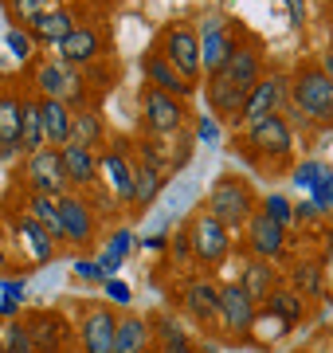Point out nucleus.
Returning a JSON list of instances; mask_svg holds the SVG:
<instances>
[{
  "label": "nucleus",
  "mask_w": 333,
  "mask_h": 353,
  "mask_svg": "<svg viewBox=\"0 0 333 353\" xmlns=\"http://www.w3.org/2000/svg\"><path fill=\"white\" fill-rule=\"evenodd\" d=\"M263 314L275 318V322H282V330H294V326H302V322L310 318V303L298 294L294 287H290V283H282V287H275L267 294Z\"/></svg>",
  "instance_id": "nucleus-15"
},
{
  "label": "nucleus",
  "mask_w": 333,
  "mask_h": 353,
  "mask_svg": "<svg viewBox=\"0 0 333 353\" xmlns=\"http://www.w3.org/2000/svg\"><path fill=\"white\" fill-rule=\"evenodd\" d=\"M180 306L193 322H216V310H219V287L212 279H193L184 283L180 290Z\"/></svg>",
  "instance_id": "nucleus-16"
},
{
  "label": "nucleus",
  "mask_w": 333,
  "mask_h": 353,
  "mask_svg": "<svg viewBox=\"0 0 333 353\" xmlns=\"http://www.w3.org/2000/svg\"><path fill=\"white\" fill-rule=\"evenodd\" d=\"M251 150L263 157H290V150H294L290 122L282 114H267V118L251 122Z\"/></svg>",
  "instance_id": "nucleus-13"
},
{
  "label": "nucleus",
  "mask_w": 333,
  "mask_h": 353,
  "mask_svg": "<svg viewBox=\"0 0 333 353\" xmlns=\"http://www.w3.org/2000/svg\"><path fill=\"white\" fill-rule=\"evenodd\" d=\"M239 287H244L247 294H251V299L263 306L270 290L282 287V275L275 271V263H270V259H247V263H244V275H239Z\"/></svg>",
  "instance_id": "nucleus-25"
},
{
  "label": "nucleus",
  "mask_w": 333,
  "mask_h": 353,
  "mask_svg": "<svg viewBox=\"0 0 333 353\" xmlns=\"http://www.w3.org/2000/svg\"><path fill=\"white\" fill-rule=\"evenodd\" d=\"M290 106L302 110V118L333 126V83L321 71V63H306L290 83Z\"/></svg>",
  "instance_id": "nucleus-2"
},
{
  "label": "nucleus",
  "mask_w": 333,
  "mask_h": 353,
  "mask_svg": "<svg viewBox=\"0 0 333 353\" xmlns=\"http://www.w3.org/2000/svg\"><path fill=\"white\" fill-rule=\"evenodd\" d=\"M259 212H267L270 220H279V224H286V228L294 224V204H286V196H267Z\"/></svg>",
  "instance_id": "nucleus-37"
},
{
  "label": "nucleus",
  "mask_w": 333,
  "mask_h": 353,
  "mask_svg": "<svg viewBox=\"0 0 333 353\" xmlns=\"http://www.w3.org/2000/svg\"><path fill=\"white\" fill-rule=\"evenodd\" d=\"M196 36H200V67H204V75L224 71V63H228L231 55H235V48H239V39L231 36V24L224 16H208Z\"/></svg>",
  "instance_id": "nucleus-9"
},
{
  "label": "nucleus",
  "mask_w": 333,
  "mask_h": 353,
  "mask_svg": "<svg viewBox=\"0 0 333 353\" xmlns=\"http://www.w3.org/2000/svg\"><path fill=\"white\" fill-rule=\"evenodd\" d=\"M224 75H228L235 87L251 90L259 79H263V51H259L255 43H239V48H235V55L224 63Z\"/></svg>",
  "instance_id": "nucleus-22"
},
{
  "label": "nucleus",
  "mask_w": 333,
  "mask_h": 353,
  "mask_svg": "<svg viewBox=\"0 0 333 353\" xmlns=\"http://www.w3.org/2000/svg\"><path fill=\"white\" fill-rule=\"evenodd\" d=\"M20 322L28 326L39 353H71L75 345V326L63 318V310H28Z\"/></svg>",
  "instance_id": "nucleus-7"
},
{
  "label": "nucleus",
  "mask_w": 333,
  "mask_h": 353,
  "mask_svg": "<svg viewBox=\"0 0 333 353\" xmlns=\"http://www.w3.org/2000/svg\"><path fill=\"white\" fill-rule=\"evenodd\" d=\"M157 353H196V341L193 338H180V341H161V345H153Z\"/></svg>",
  "instance_id": "nucleus-39"
},
{
  "label": "nucleus",
  "mask_w": 333,
  "mask_h": 353,
  "mask_svg": "<svg viewBox=\"0 0 333 353\" xmlns=\"http://www.w3.org/2000/svg\"><path fill=\"white\" fill-rule=\"evenodd\" d=\"M279 106H286V83L282 79H259L255 87L247 90L244 118L247 122H259L267 114H279Z\"/></svg>",
  "instance_id": "nucleus-18"
},
{
  "label": "nucleus",
  "mask_w": 333,
  "mask_h": 353,
  "mask_svg": "<svg viewBox=\"0 0 333 353\" xmlns=\"http://www.w3.org/2000/svg\"><path fill=\"white\" fill-rule=\"evenodd\" d=\"M141 67H145V79H149V87L169 90V94H177V99H189V94H193V83L180 75V71H177L173 63H169L161 51H149Z\"/></svg>",
  "instance_id": "nucleus-20"
},
{
  "label": "nucleus",
  "mask_w": 333,
  "mask_h": 353,
  "mask_svg": "<svg viewBox=\"0 0 333 353\" xmlns=\"http://www.w3.org/2000/svg\"><path fill=\"white\" fill-rule=\"evenodd\" d=\"M161 55H165L169 63L177 67L180 75L189 79V83H196L200 79V36H196L189 24H173L161 32Z\"/></svg>",
  "instance_id": "nucleus-10"
},
{
  "label": "nucleus",
  "mask_w": 333,
  "mask_h": 353,
  "mask_svg": "<svg viewBox=\"0 0 333 353\" xmlns=\"http://www.w3.org/2000/svg\"><path fill=\"white\" fill-rule=\"evenodd\" d=\"M98 32L94 28H75L71 36L59 43V59H63L67 67H78V63H90L94 55H98Z\"/></svg>",
  "instance_id": "nucleus-27"
},
{
  "label": "nucleus",
  "mask_w": 333,
  "mask_h": 353,
  "mask_svg": "<svg viewBox=\"0 0 333 353\" xmlns=\"http://www.w3.org/2000/svg\"><path fill=\"white\" fill-rule=\"evenodd\" d=\"M28 216H36L39 224H43V232H47L55 243H67L63 220H59V196H47V192H28Z\"/></svg>",
  "instance_id": "nucleus-28"
},
{
  "label": "nucleus",
  "mask_w": 333,
  "mask_h": 353,
  "mask_svg": "<svg viewBox=\"0 0 333 353\" xmlns=\"http://www.w3.org/2000/svg\"><path fill=\"white\" fill-rule=\"evenodd\" d=\"M71 141L87 145V150L106 145V126H103V118H98V110H90V106L75 110V118H71Z\"/></svg>",
  "instance_id": "nucleus-30"
},
{
  "label": "nucleus",
  "mask_w": 333,
  "mask_h": 353,
  "mask_svg": "<svg viewBox=\"0 0 333 353\" xmlns=\"http://www.w3.org/2000/svg\"><path fill=\"white\" fill-rule=\"evenodd\" d=\"M321 71H325V75H330V83H333V48L325 51V59H321Z\"/></svg>",
  "instance_id": "nucleus-40"
},
{
  "label": "nucleus",
  "mask_w": 333,
  "mask_h": 353,
  "mask_svg": "<svg viewBox=\"0 0 333 353\" xmlns=\"http://www.w3.org/2000/svg\"><path fill=\"white\" fill-rule=\"evenodd\" d=\"M153 345V330L145 314H118V334H114V353H141Z\"/></svg>",
  "instance_id": "nucleus-23"
},
{
  "label": "nucleus",
  "mask_w": 333,
  "mask_h": 353,
  "mask_svg": "<svg viewBox=\"0 0 333 353\" xmlns=\"http://www.w3.org/2000/svg\"><path fill=\"white\" fill-rule=\"evenodd\" d=\"M302 4H306V0H286V8H290L294 16H302Z\"/></svg>",
  "instance_id": "nucleus-41"
},
{
  "label": "nucleus",
  "mask_w": 333,
  "mask_h": 353,
  "mask_svg": "<svg viewBox=\"0 0 333 353\" xmlns=\"http://www.w3.org/2000/svg\"><path fill=\"white\" fill-rule=\"evenodd\" d=\"M75 12L71 8H52V12L36 16L32 24H28V36L36 39V43H47V48H59L71 32H75Z\"/></svg>",
  "instance_id": "nucleus-19"
},
{
  "label": "nucleus",
  "mask_w": 333,
  "mask_h": 353,
  "mask_svg": "<svg viewBox=\"0 0 333 353\" xmlns=\"http://www.w3.org/2000/svg\"><path fill=\"white\" fill-rule=\"evenodd\" d=\"M149 330H153V345H161V341H180V338H189V330L180 326V318L177 314H153L149 318Z\"/></svg>",
  "instance_id": "nucleus-35"
},
{
  "label": "nucleus",
  "mask_w": 333,
  "mask_h": 353,
  "mask_svg": "<svg viewBox=\"0 0 333 353\" xmlns=\"http://www.w3.org/2000/svg\"><path fill=\"white\" fill-rule=\"evenodd\" d=\"M0 353H4V322H0Z\"/></svg>",
  "instance_id": "nucleus-43"
},
{
  "label": "nucleus",
  "mask_w": 333,
  "mask_h": 353,
  "mask_svg": "<svg viewBox=\"0 0 333 353\" xmlns=\"http://www.w3.org/2000/svg\"><path fill=\"white\" fill-rule=\"evenodd\" d=\"M20 118H24V99L0 94V157L20 153Z\"/></svg>",
  "instance_id": "nucleus-26"
},
{
  "label": "nucleus",
  "mask_w": 333,
  "mask_h": 353,
  "mask_svg": "<svg viewBox=\"0 0 333 353\" xmlns=\"http://www.w3.org/2000/svg\"><path fill=\"white\" fill-rule=\"evenodd\" d=\"M204 99L208 106L216 110V118H224V122H239L244 118V106H247V90L235 87L224 71H216V75H208V87H204Z\"/></svg>",
  "instance_id": "nucleus-14"
},
{
  "label": "nucleus",
  "mask_w": 333,
  "mask_h": 353,
  "mask_svg": "<svg viewBox=\"0 0 333 353\" xmlns=\"http://www.w3.org/2000/svg\"><path fill=\"white\" fill-rule=\"evenodd\" d=\"M39 114H43V138H47V145H55V150L71 145V118H75V110L63 99H43L39 94Z\"/></svg>",
  "instance_id": "nucleus-21"
},
{
  "label": "nucleus",
  "mask_w": 333,
  "mask_h": 353,
  "mask_svg": "<svg viewBox=\"0 0 333 353\" xmlns=\"http://www.w3.org/2000/svg\"><path fill=\"white\" fill-rule=\"evenodd\" d=\"M216 322H219V330H224L228 341H251V334H255V326H259V303L239 287V283H224V287H219Z\"/></svg>",
  "instance_id": "nucleus-3"
},
{
  "label": "nucleus",
  "mask_w": 333,
  "mask_h": 353,
  "mask_svg": "<svg viewBox=\"0 0 333 353\" xmlns=\"http://www.w3.org/2000/svg\"><path fill=\"white\" fill-rule=\"evenodd\" d=\"M98 176L110 181V189L122 204H133V173H129V157L122 150H110L106 157H98Z\"/></svg>",
  "instance_id": "nucleus-24"
},
{
  "label": "nucleus",
  "mask_w": 333,
  "mask_h": 353,
  "mask_svg": "<svg viewBox=\"0 0 333 353\" xmlns=\"http://www.w3.org/2000/svg\"><path fill=\"white\" fill-rule=\"evenodd\" d=\"M141 353H157V350H153V345H149V350H141Z\"/></svg>",
  "instance_id": "nucleus-44"
},
{
  "label": "nucleus",
  "mask_w": 333,
  "mask_h": 353,
  "mask_svg": "<svg viewBox=\"0 0 333 353\" xmlns=\"http://www.w3.org/2000/svg\"><path fill=\"white\" fill-rule=\"evenodd\" d=\"M204 212H212L219 224L228 228V232H244L247 220L259 212V196L251 189V181L239 173H224L208 189V201H204Z\"/></svg>",
  "instance_id": "nucleus-1"
},
{
  "label": "nucleus",
  "mask_w": 333,
  "mask_h": 353,
  "mask_svg": "<svg viewBox=\"0 0 333 353\" xmlns=\"http://www.w3.org/2000/svg\"><path fill=\"white\" fill-rule=\"evenodd\" d=\"M52 8H63V0H8V20L28 28L36 16L52 12Z\"/></svg>",
  "instance_id": "nucleus-34"
},
{
  "label": "nucleus",
  "mask_w": 333,
  "mask_h": 353,
  "mask_svg": "<svg viewBox=\"0 0 333 353\" xmlns=\"http://www.w3.org/2000/svg\"><path fill=\"white\" fill-rule=\"evenodd\" d=\"M129 173H133V204H149L161 189V169L145 157H129Z\"/></svg>",
  "instance_id": "nucleus-31"
},
{
  "label": "nucleus",
  "mask_w": 333,
  "mask_h": 353,
  "mask_svg": "<svg viewBox=\"0 0 333 353\" xmlns=\"http://www.w3.org/2000/svg\"><path fill=\"white\" fill-rule=\"evenodd\" d=\"M59 161H63V176L71 189H90L98 181V153L87 150V145H63L59 150Z\"/></svg>",
  "instance_id": "nucleus-17"
},
{
  "label": "nucleus",
  "mask_w": 333,
  "mask_h": 353,
  "mask_svg": "<svg viewBox=\"0 0 333 353\" xmlns=\"http://www.w3.org/2000/svg\"><path fill=\"white\" fill-rule=\"evenodd\" d=\"M189 243H193V259L208 271H219V267L231 259V232L219 224L212 212H196L189 220Z\"/></svg>",
  "instance_id": "nucleus-4"
},
{
  "label": "nucleus",
  "mask_w": 333,
  "mask_h": 353,
  "mask_svg": "<svg viewBox=\"0 0 333 353\" xmlns=\"http://www.w3.org/2000/svg\"><path fill=\"white\" fill-rule=\"evenodd\" d=\"M173 259H177V263H196L193 243H189V228H180L177 236H173Z\"/></svg>",
  "instance_id": "nucleus-38"
},
{
  "label": "nucleus",
  "mask_w": 333,
  "mask_h": 353,
  "mask_svg": "<svg viewBox=\"0 0 333 353\" xmlns=\"http://www.w3.org/2000/svg\"><path fill=\"white\" fill-rule=\"evenodd\" d=\"M286 240H290V228L270 220L267 212H255L244 228V248L251 259H279L286 252Z\"/></svg>",
  "instance_id": "nucleus-12"
},
{
  "label": "nucleus",
  "mask_w": 333,
  "mask_h": 353,
  "mask_svg": "<svg viewBox=\"0 0 333 353\" xmlns=\"http://www.w3.org/2000/svg\"><path fill=\"white\" fill-rule=\"evenodd\" d=\"M196 353H216V350H212V345H196Z\"/></svg>",
  "instance_id": "nucleus-42"
},
{
  "label": "nucleus",
  "mask_w": 333,
  "mask_h": 353,
  "mask_svg": "<svg viewBox=\"0 0 333 353\" xmlns=\"http://www.w3.org/2000/svg\"><path fill=\"white\" fill-rule=\"evenodd\" d=\"M330 353H333V350H330Z\"/></svg>",
  "instance_id": "nucleus-45"
},
{
  "label": "nucleus",
  "mask_w": 333,
  "mask_h": 353,
  "mask_svg": "<svg viewBox=\"0 0 333 353\" xmlns=\"http://www.w3.org/2000/svg\"><path fill=\"white\" fill-rule=\"evenodd\" d=\"M20 236L28 240V248H32V255H36V259H43V263H47V259L55 255V240L43 232V224H39L36 216H24V220H20Z\"/></svg>",
  "instance_id": "nucleus-33"
},
{
  "label": "nucleus",
  "mask_w": 333,
  "mask_h": 353,
  "mask_svg": "<svg viewBox=\"0 0 333 353\" xmlns=\"http://www.w3.org/2000/svg\"><path fill=\"white\" fill-rule=\"evenodd\" d=\"M47 145L43 138V114H39V99H24V118H20V150L36 153Z\"/></svg>",
  "instance_id": "nucleus-32"
},
{
  "label": "nucleus",
  "mask_w": 333,
  "mask_h": 353,
  "mask_svg": "<svg viewBox=\"0 0 333 353\" xmlns=\"http://www.w3.org/2000/svg\"><path fill=\"white\" fill-rule=\"evenodd\" d=\"M184 118H189V110H184V102H180L177 94L157 90V87H145V94H141V122H145L149 134H157V138H173V134L184 126Z\"/></svg>",
  "instance_id": "nucleus-6"
},
{
  "label": "nucleus",
  "mask_w": 333,
  "mask_h": 353,
  "mask_svg": "<svg viewBox=\"0 0 333 353\" xmlns=\"http://www.w3.org/2000/svg\"><path fill=\"white\" fill-rule=\"evenodd\" d=\"M59 220H63V236L71 248L87 252L94 236H98V216H94V204L78 192H63L59 196Z\"/></svg>",
  "instance_id": "nucleus-8"
},
{
  "label": "nucleus",
  "mask_w": 333,
  "mask_h": 353,
  "mask_svg": "<svg viewBox=\"0 0 333 353\" xmlns=\"http://www.w3.org/2000/svg\"><path fill=\"white\" fill-rule=\"evenodd\" d=\"M290 287H294L306 303L310 299H325V263H321V259H302V263H294Z\"/></svg>",
  "instance_id": "nucleus-29"
},
{
  "label": "nucleus",
  "mask_w": 333,
  "mask_h": 353,
  "mask_svg": "<svg viewBox=\"0 0 333 353\" xmlns=\"http://www.w3.org/2000/svg\"><path fill=\"white\" fill-rule=\"evenodd\" d=\"M4 353H39L24 322H4Z\"/></svg>",
  "instance_id": "nucleus-36"
},
{
  "label": "nucleus",
  "mask_w": 333,
  "mask_h": 353,
  "mask_svg": "<svg viewBox=\"0 0 333 353\" xmlns=\"http://www.w3.org/2000/svg\"><path fill=\"white\" fill-rule=\"evenodd\" d=\"M24 181L32 192H47V196H63L71 185L63 176V161H59V150L55 145H43V150L28 153L24 161Z\"/></svg>",
  "instance_id": "nucleus-11"
},
{
  "label": "nucleus",
  "mask_w": 333,
  "mask_h": 353,
  "mask_svg": "<svg viewBox=\"0 0 333 353\" xmlns=\"http://www.w3.org/2000/svg\"><path fill=\"white\" fill-rule=\"evenodd\" d=\"M118 314L106 303L78 306V353H114Z\"/></svg>",
  "instance_id": "nucleus-5"
}]
</instances>
